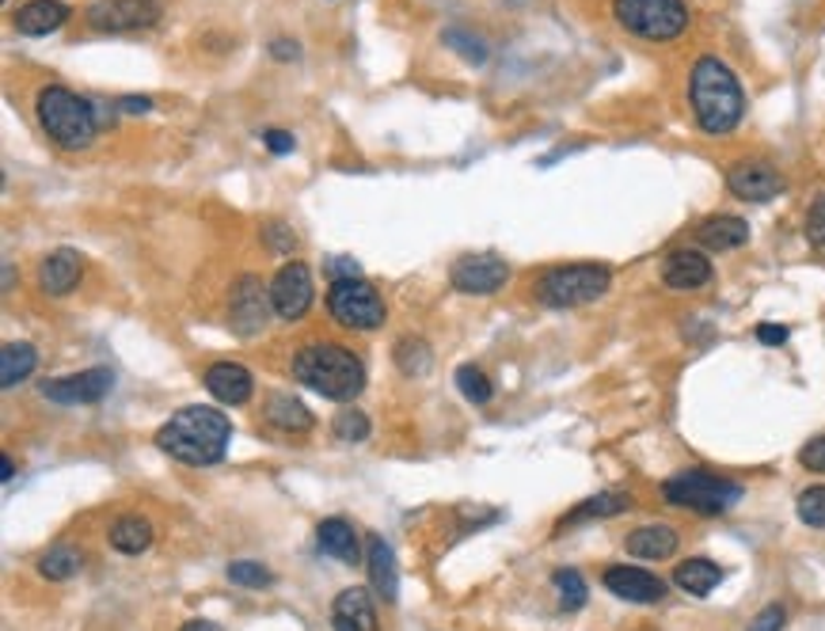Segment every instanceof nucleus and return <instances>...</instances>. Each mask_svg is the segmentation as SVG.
<instances>
[{
    "label": "nucleus",
    "mask_w": 825,
    "mask_h": 631,
    "mask_svg": "<svg viewBox=\"0 0 825 631\" xmlns=\"http://www.w3.org/2000/svg\"><path fill=\"white\" fill-rule=\"evenodd\" d=\"M232 423L214 407H183L156 431V445L183 465H217L229 453Z\"/></svg>",
    "instance_id": "obj_1"
},
{
    "label": "nucleus",
    "mask_w": 825,
    "mask_h": 631,
    "mask_svg": "<svg viewBox=\"0 0 825 631\" xmlns=\"http://www.w3.org/2000/svg\"><path fill=\"white\" fill-rule=\"evenodd\" d=\"M688 104H693L696 126L712 138H723L730 133L746 115V96L742 84L730 73L727 62L719 57H701L688 73Z\"/></svg>",
    "instance_id": "obj_2"
},
{
    "label": "nucleus",
    "mask_w": 825,
    "mask_h": 631,
    "mask_svg": "<svg viewBox=\"0 0 825 631\" xmlns=\"http://www.w3.org/2000/svg\"><path fill=\"white\" fill-rule=\"evenodd\" d=\"M293 377L327 400L350 403L366 389V366L339 342H308L293 358Z\"/></svg>",
    "instance_id": "obj_3"
},
{
    "label": "nucleus",
    "mask_w": 825,
    "mask_h": 631,
    "mask_svg": "<svg viewBox=\"0 0 825 631\" xmlns=\"http://www.w3.org/2000/svg\"><path fill=\"white\" fill-rule=\"evenodd\" d=\"M35 115L39 126L57 149L65 153H80L96 141L99 133V115L91 99H80L65 84H46L35 96Z\"/></svg>",
    "instance_id": "obj_4"
},
{
    "label": "nucleus",
    "mask_w": 825,
    "mask_h": 631,
    "mask_svg": "<svg viewBox=\"0 0 825 631\" xmlns=\"http://www.w3.org/2000/svg\"><path fill=\"white\" fill-rule=\"evenodd\" d=\"M612 285L609 266L601 263H571V266H552L536 282V301L549 308H578L589 301L605 297Z\"/></svg>",
    "instance_id": "obj_5"
},
{
    "label": "nucleus",
    "mask_w": 825,
    "mask_h": 631,
    "mask_svg": "<svg viewBox=\"0 0 825 631\" xmlns=\"http://www.w3.org/2000/svg\"><path fill=\"white\" fill-rule=\"evenodd\" d=\"M662 499H666L670 507L693 510V513H727L742 499V483L712 476V472H704V468H693V472L666 479V483H662Z\"/></svg>",
    "instance_id": "obj_6"
},
{
    "label": "nucleus",
    "mask_w": 825,
    "mask_h": 631,
    "mask_svg": "<svg viewBox=\"0 0 825 631\" xmlns=\"http://www.w3.org/2000/svg\"><path fill=\"white\" fill-rule=\"evenodd\" d=\"M612 15L620 28L647 42H673L688 28L685 0H612Z\"/></svg>",
    "instance_id": "obj_7"
},
{
    "label": "nucleus",
    "mask_w": 825,
    "mask_h": 631,
    "mask_svg": "<svg viewBox=\"0 0 825 631\" xmlns=\"http://www.w3.org/2000/svg\"><path fill=\"white\" fill-rule=\"evenodd\" d=\"M327 313L339 327L373 331V327L384 324V301L366 278H343V282H332V290H327Z\"/></svg>",
    "instance_id": "obj_8"
},
{
    "label": "nucleus",
    "mask_w": 825,
    "mask_h": 631,
    "mask_svg": "<svg viewBox=\"0 0 825 631\" xmlns=\"http://www.w3.org/2000/svg\"><path fill=\"white\" fill-rule=\"evenodd\" d=\"M91 31L99 35H130V31H145L160 20L156 0H96L84 12Z\"/></svg>",
    "instance_id": "obj_9"
},
{
    "label": "nucleus",
    "mask_w": 825,
    "mask_h": 631,
    "mask_svg": "<svg viewBox=\"0 0 825 631\" xmlns=\"http://www.w3.org/2000/svg\"><path fill=\"white\" fill-rule=\"evenodd\" d=\"M271 290H263L256 274H243L240 282L232 285V305H229V324L236 335H259L271 319Z\"/></svg>",
    "instance_id": "obj_10"
},
{
    "label": "nucleus",
    "mask_w": 825,
    "mask_h": 631,
    "mask_svg": "<svg viewBox=\"0 0 825 631\" xmlns=\"http://www.w3.org/2000/svg\"><path fill=\"white\" fill-rule=\"evenodd\" d=\"M271 305L278 319H301L313 305V271L305 263H285L271 282Z\"/></svg>",
    "instance_id": "obj_11"
},
{
    "label": "nucleus",
    "mask_w": 825,
    "mask_h": 631,
    "mask_svg": "<svg viewBox=\"0 0 825 631\" xmlns=\"http://www.w3.org/2000/svg\"><path fill=\"white\" fill-rule=\"evenodd\" d=\"M453 285H457L460 293H476V297H491V293H499L502 285L510 282V266L502 263L499 255H491V251H484V255H465L453 263Z\"/></svg>",
    "instance_id": "obj_12"
},
{
    "label": "nucleus",
    "mask_w": 825,
    "mask_h": 631,
    "mask_svg": "<svg viewBox=\"0 0 825 631\" xmlns=\"http://www.w3.org/2000/svg\"><path fill=\"white\" fill-rule=\"evenodd\" d=\"M727 187H730V195L742 202H772L777 195H784L788 183H784V175L772 164H764V160H738L727 172Z\"/></svg>",
    "instance_id": "obj_13"
},
{
    "label": "nucleus",
    "mask_w": 825,
    "mask_h": 631,
    "mask_svg": "<svg viewBox=\"0 0 825 631\" xmlns=\"http://www.w3.org/2000/svg\"><path fill=\"white\" fill-rule=\"evenodd\" d=\"M111 389H115L111 369H84V373L46 381V384H42V395H46V400H54V403H65V407H77V403L107 400V392H111Z\"/></svg>",
    "instance_id": "obj_14"
},
{
    "label": "nucleus",
    "mask_w": 825,
    "mask_h": 631,
    "mask_svg": "<svg viewBox=\"0 0 825 631\" xmlns=\"http://www.w3.org/2000/svg\"><path fill=\"white\" fill-rule=\"evenodd\" d=\"M605 590L617 594L620 601H636V605H654L666 597V583L659 575L643 567H609L605 570Z\"/></svg>",
    "instance_id": "obj_15"
},
{
    "label": "nucleus",
    "mask_w": 825,
    "mask_h": 631,
    "mask_svg": "<svg viewBox=\"0 0 825 631\" xmlns=\"http://www.w3.org/2000/svg\"><path fill=\"white\" fill-rule=\"evenodd\" d=\"M662 282L670 285V290L685 293V290H701V285L712 282V263H707V255L693 248H677L666 255V266H662Z\"/></svg>",
    "instance_id": "obj_16"
},
{
    "label": "nucleus",
    "mask_w": 825,
    "mask_h": 631,
    "mask_svg": "<svg viewBox=\"0 0 825 631\" xmlns=\"http://www.w3.org/2000/svg\"><path fill=\"white\" fill-rule=\"evenodd\" d=\"M206 389H209L214 400L229 403V407H240V403L251 400L256 381H251L248 369L236 366V361H214V366L206 369Z\"/></svg>",
    "instance_id": "obj_17"
},
{
    "label": "nucleus",
    "mask_w": 825,
    "mask_h": 631,
    "mask_svg": "<svg viewBox=\"0 0 825 631\" xmlns=\"http://www.w3.org/2000/svg\"><path fill=\"white\" fill-rule=\"evenodd\" d=\"M332 628L335 631H381L373 601H369V594L361 590V586H350V590H343L339 597H335Z\"/></svg>",
    "instance_id": "obj_18"
},
{
    "label": "nucleus",
    "mask_w": 825,
    "mask_h": 631,
    "mask_svg": "<svg viewBox=\"0 0 825 631\" xmlns=\"http://www.w3.org/2000/svg\"><path fill=\"white\" fill-rule=\"evenodd\" d=\"M366 567H369V583H373L377 597H381V601H395V597H400V567H395L392 544H384L381 536H369Z\"/></svg>",
    "instance_id": "obj_19"
},
{
    "label": "nucleus",
    "mask_w": 825,
    "mask_h": 631,
    "mask_svg": "<svg viewBox=\"0 0 825 631\" xmlns=\"http://www.w3.org/2000/svg\"><path fill=\"white\" fill-rule=\"evenodd\" d=\"M77 282H80V255L73 248L50 251L39 263V285L50 297H65L69 290H77Z\"/></svg>",
    "instance_id": "obj_20"
},
{
    "label": "nucleus",
    "mask_w": 825,
    "mask_h": 631,
    "mask_svg": "<svg viewBox=\"0 0 825 631\" xmlns=\"http://www.w3.org/2000/svg\"><path fill=\"white\" fill-rule=\"evenodd\" d=\"M316 544L319 552H327L332 559L347 563V567H354V563H366L361 559V544H358V533H354L350 521L343 518H327L316 525Z\"/></svg>",
    "instance_id": "obj_21"
},
{
    "label": "nucleus",
    "mask_w": 825,
    "mask_h": 631,
    "mask_svg": "<svg viewBox=\"0 0 825 631\" xmlns=\"http://www.w3.org/2000/svg\"><path fill=\"white\" fill-rule=\"evenodd\" d=\"M65 20H69V4H62V0H28V4L15 12V31L39 39V35L57 31Z\"/></svg>",
    "instance_id": "obj_22"
},
{
    "label": "nucleus",
    "mask_w": 825,
    "mask_h": 631,
    "mask_svg": "<svg viewBox=\"0 0 825 631\" xmlns=\"http://www.w3.org/2000/svg\"><path fill=\"white\" fill-rule=\"evenodd\" d=\"M696 240L704 243L707 251H730V248H742L749 240V225L742 217H730V214H715L696 229Z\"/></svg>",
    "instance_id": "obj_23"
},
{
    "label": "nucleus",
    "mask_w": 825,
    "mask_h": 631,
    "mask_svg": "<svg viewBox=\"0 0 825 631\" xmlns=\"http://www.w3.org/2000/svg\"><path fill=\"white\" fill-rule=\"evenodd\" d=\"M267 423L278 426L282 434H308L313 431V415H308V407L301 400H293V395L285 392H274L271 400H267Z\"/></svg>",
    "instance_id": "obj_24"
},
{
    "label": "nucleus",
    "mask_w": 825,
    "mask_h": 631,
    "mask_svg": "<svg viewBox=\"0 0 825 631\" xmlns=\"http://www.w3.org/2000/svg\"><path fill=\"white\" fill-rule=\"evenodd\" d=\"M628 555L636 559H670L677 552V533L670 525H643L628 536Z\"/></svg>",
    "instance_id": "obj_25"
},
{
    "label": "nucleus",
    "mask_w": 825,
    "mask_h": 631,
    "mask_svg": "<svg viewBox=\"0 0 825 631\" xmlns=\"http://www.w3.org/2000/svg\"><path fill=\"white\" fill-rule=\"evenodd\" d=\"M673 583L693 597H707L715 586L723 583V567L712 559H685V563H677V570H673Z\"/></svg>",
    "instance_id": "obj_26"
},
{
    "label": "nucleus",
    "mask_w": 825,
    "mask_h": 631,
    "mask_svg": "<svg viewBox=\"0 0 825 631\" xmlns=\"http://www.w3.org/2000/svg\"><path fill=\"white\" fill-rule=\"evenodd\" d=\"M39 366V355L31 342H4L0 347V384L4 389H15L23 377H31Z\"/></svg>",
    "instance_id": "obj_27"
},
{
    "label": "nucleus",
    "mask_w": 825,
    "mask_h": 631,
    "mask_svg": "<svg viewBox=\"0 0 825 631\" xmlns=\"http://www.w3.org/2000/svg\"><path fill=\"white\" fill-rule=\"evenodd\" d=\"M107 541L122 555H141L153 544V525H149L145 518H118L111 525V533H107Z\"/></svg>",
    "instance_id": "obj_28"
},
{
    "label": "nucleus",
    "mask_w": 825,
    "mask_h": 631,
    "mask_svg": "<svg viewBox=\"0 0 825 631\" xmlns=\"http://www.w3.org/2000/svg\"><path fill=\"white\" fill-rule=\"evenodd\" d=\"M631 507V499L625 491H605V494H594V499H586L578 510H571L567 518L560 521V529L575 525V521H589V518H617V513H625Z\"/></svg>",
    "instance_id": "obj_29"
},
{
    "label": "nucleus",
    "mask_w": 825,
    "mask_h": 631,
    "mask_svg": "<svg viewBox=\"0 0 825 631\" xmlns=\"http://www.w3.org/2000/svg\"><path fill=\"white\" fill-rule=\"evenodd\" d=\"M77 567H80V552L69 548V544H57V548H50L39 559V575L50 578V583H65V578L77 575Z\"/></svg>",
    "instance_id": "obj_30"
},
{
    "label": "nucleus",
    "mask_w": 825,
    "mask_h": 631,
    "mask_svg": "<svg viewBox=\"0 0 825 631\" xmlns=\"http://www.w3.org/2000/svg\"><path fill=\"white\" fill-rule=\"evenodd\" d=\"M552 586H555V594H560V609L563 612H575V609H583V605H586V583H583V575H578V570H571V567L555 570Z\"/></svg>",
    "instance_id": "obj_31"
},
{
    "label": "nucleus",
    "mask_w": 825,
    "mask_h": 631,
    "mask_svg": "<svg viewBox=\"0 0 825 631\" xmlns=\"http://www.w3.org/2000/svg\"><path fill=\"white\" fill-rule=\"evenodd\" d=\"M442 42L449 50H457L460 57H465L468 65H484L487 62V46H484V39L479 35H471V31H465V28H449L442 35Z\"/></svg>",
    "instance_id": "obj_32"
},
{
    "label": "nucleus",
    "mask_w": 825,
    "mask_h": 631,
    "mask_svg": "<svg viewBox=\"0 0 825 631\" xmlns=\"http://www.w3.org/2000/svg\"><path fill=\"white\" fill-rule=\"evenodd\" d=\"M457 389H460V395H465L468 403H487L495 395L487 373H484V369H476V366H460L457 369Z\"/></svg>",
    "instance_id": "obj_33"
},
{
    "label": "nucleus",
    "mask_w": 825,
    "mask_h": 631,
    "mask_svg": "<svg viewBox=\"0 0 825 631\" xmlns=\"http://www.w3.org/2000/svg\"><path fill=\"white\" fill-rule=\"evenodd\" d=\"M395 361H400L403 373L419 377L431 369V350H426V342H419V339H400L395 342Z\"/></svg>",
    "instance_id": "obj_34"
},
{
    "label": "nucleus",
    "mask_w": 825,
    "mask_h": 631,
    "mask_svg": "<svg viewBox=\"0 0 825 631\" xmlns=\"http://www.w3.org/2000/svg\"><path fill=\"white\" fill-rule=\"evenodd\" d=\"M332 434L339 437V442H366V437H369V418L361 415L358 407H343L339 415H335V423H332Z\"/></svg>",
    "instance_id": "obj_35"
},
{
    "label": "nucleus",
    "mask_w": 825,
    "mask_h": 631,
    "mask_svg": "<svg viewBox=\"0 0 825 631\" xmlns=\"http://www.w3.org/2000/svg\"><path fill=\"white\" fill-rule=\"evenodd\" d=\"M229 583L243 586V590H263V586L274 583V575L263 567V563H251V559H240L229 567Z\"/></svg>",
    "instance_id": "obj_36"
},
{
    "label": "nucleus",
    "mask_w": 825,
    "mask_h": 631,
    "mask_svg": "<svg viewBox=\"0 0 825 631\" xmlns=\"http://www.w3.org/2000/svg\"><path fill=\"white\" fill-rule=\"evenodd\" d=\"M799 521L811 529H825V487H811L799 494Z\"/></svg>",
    "instance_id": "obj_37"
},
{
    "label": "nucleus",
    "mask_w": 825,
    "mask_h": 631,
    "mask_svg": "<svg viewBox=\"0 0 825 631\" xmlns=\"http://www.w3.org/2000/svg\"><path fill=\"white\" fill-rule=\"evenodd\" d=\"M806 240L818 255H825V191L806 209Z\"/></svg>",
    "instance_id": "obj_38"
},
{
    "label": "nucleus",
    "mask_w": 825,
    "mask_h": 631,
    "mask_svg": "<svg viewBox=\"0 0 825 631\" xmlns=\"http://www.w3.org/2000/svg\"><path fill=\"white\" fill-rule=\"evenodd\" d=\"M263 240H267V248L274 251V255H290L293 248H297V237H293V229H285L282 221H271L263 229Z\"/></svg>",
    "instance_id": "obj_39"
},
{
    "label": "nucleus",
    "mask_w": 825,
    "mask_h": 631,
    "mask_svg": "<svg viewBox=\"0 0 825 631\" xmlns=\"http://www.w3.org/2000/svg\"><path fill=\"white\" fill-rule=\"evenodd\" d=\"M799 465H803L806 472H822L825 476V434L811 437V442L799 449Z\"/></svg>",
    "instance_id": "obj_40"
},
{
    "label": "nucleus",
    "mask_w": 825,
    "mask_h": 631,
    "mask_svg": "<svg viewBox=\"0 0 825 631\" xmlns=\"http://www.w3.org/2000/svg\"><path fill=\"white\" fill-rule=\"evenodd\" d=\"M784 624H788L784 605H764V609L753 617V624H749V631H784Z\"/></svg>",
    "instance_id": "obj_41"
},
{
    "label": "nucleus",
    "mask_w": 825,
    "mask_h": 631,
    "mask_svg": "<svg viewBox=\"0 0 825 631\" xmlns=\"http://www.w3.org/2000/svg\"><path fill=\"white\" fill-rule=\"evenodd\" d=\"M324 274L332 278V282H343V278H358V263H354V259H347V255H335V259H327V263H324Z\"/></svg>",
    "instance_id": "obj_42"
},
{
    "label": "nucleus",
    "mask_w": 825,
    "mask_h": 631,
    "mask_svg": "<svg viewBox=\"0 0 825 631\" xmlns=\"http://www.w3.org/2000/svg\"><path fill=\"white\" fill-rule=\"evenodd\" d=\"M263 141H267V149H271L274 156H285V153H293V133H285V130H267L263 133Z\"/></svg>",
    "instance_id": "obj_43"
},
{
    "label": "nucleus",
    "mask_w": 825,
    "mask_h": 631,
    "mask_svg": "<svg viewBox=\"0 0 825 631\" xmlns=\"http://www.w3.org/2000/svg\"><path fill=\"white\" fill-rule=\"evenodd\" d=\"M757 339H761L764 347H784V342H788V327H780V324H761V327H757Z\"/></svg>",
    "instance_id": "obj_44"
},
{
    "label": "nucleus",
    "mask_w": 825,
    "mask_h": 631,
    "mask_svg": "<svg viewBox=\"0 0 825 631\" xmlns=\"http://www.w3.org/2000/svg\"><path fill=\"white\" fill-rule=\"evenodd\" d=\"M115 107H118V111H126V115H145V111H153V99H149V96H122Z\"/></svg>",
    "instance_id": "obj_45"
},
{
    "label": "nucleus",
    "mask_w": 825,
    "mask_h": 631,
    "mask_svg": "<svg viewBox=\"0 0 825 631\" xmlns=\"http://www.w3.org/2000/svg\"><path fill=\"white\" fill-rule=\"evenodd\" d=\"M271 57H278V62H293V57H301V46L293 39H274Z\"/></svg>",
    "instance_id": "obj_46"
},
{
    "label": "nucleus",
    "mask_w": 825,
    "mask_h": 631,
    "mask_svg": "<svg viewBox=\"0 0 825 631\" xmlns=\"http://www.w3.org/2000/svg\"><path fill=\"white\" fill-rule=\"evenodd\" d=\"M180 631H221V628H217L214 620H187Z\"/></svg>",
    "instance_id": "obj_47"
},
{
    "label": "nucleus",
    "mask_w": 825,
    "mask_h": 631,
    "mask_svg": "<svg viewBox=\"0 0 825 631\" xmlns=\"http://www.w3.org/2000/svg\"><path fill=\"white\" fill-rule=\"evenodd\" d=\"M0 476H4V483L15 476V460H12V457H4V468H0Z\"/></svg>",
    "instance_id": "obj_48"
},
{
    "label": "nucleus",
    "mask_w": 825,
    "mask_h": 631,
    "mask_svg": "<svg viewBox=\"0 0 825 631\" xmlns=\"http://www.w3.org/2000/svg\"><path fill=\"white\" fill-rule=\"evenodd\" d=\"M12 282H15V271L12 266H4V290H12Z\"/></svg>",
    "instance_id": "obj_49"
}]
</instances>
